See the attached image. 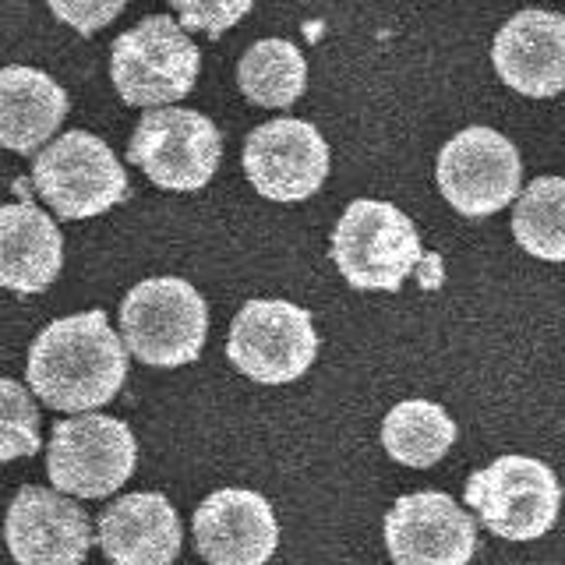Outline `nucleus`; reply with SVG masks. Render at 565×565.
I'll use <instances>...</instances> for the list:
<instances>
[{
	"mask_svg": "<svg viewBox=\"0 0 565 565\" xmlns=\"http://www.w3.org/2000/svg\"><path fill=\"white\" fill-rule=\"evenodd\" d=\"M25 379L50 411H99L128 379V350L106 311L57 318L35 335Z\"/></svg>",
	"mask_w": 565,
	"mask_h": 565,
	"instance_id": "1",
	"label": "nucleus"
},
{
	"mask_svg": "<svg viewBox=\"0 0 565 565\" xmlns=\"http://www.w3.org/2000/svg\"><path fill=\"white\" fill-rule=\"evenodd\" d=\"M124 350L141 364L181 367L199 361L209 335L205 297L188 279L156 276L141 279L120 305Z\"/></svg>",
	"mask_w": 565,
	"mask_h": 565,
	"instance_id": "2",
	"label": "nucleus"
},
{
	"mask_svg": "<svg viewBox=\"0 0 565 565\" xmlns=\"http://www.w3.org/2000/svg\"><path fill=\"white\" fill-rule=\"evenodd\" d=\"M332 262L353 290L396 294L424 262L417 226L393 202H350L332 230Z\"/></svg>",
	"mask_w": 565,
	"mask_h": 565,
	"instance_id": "3",
	"label": "nucleus"
},
{
	"mask_svg": "<svg viewBox=\"0 0 565 565\" xmlns=\"http://www.w3.org/2000/svg\"><path fill=\"white\" fill-rule=\"evenodd\" d=\"M202 71V53L170 14H149L110 46V78L128 106H173Z\"/></svg>",
	"mask_w": 565,
	"mask_h": 565,
	"instance_id": "4",
	"label": "nucleus"
},
{
	"mask_svg": "<svg viewBox=\"0 0 565 565\" xmlns=\"http://www.w3.org/2000/svg\"><path fill=\"white\" fill-rule=\"evenodd\" d=\"M467 505L502 541H537L555 526L562 488L555 470L534 456H499L470 473Z\"/></svg>",
	"mask_w": 565,
	"mask_h": 565,
	"instance_id": "5",
	"label": "nucleus"
},
{
	"mask_svg": "<svg viewBox=\"0 0 565 565\" xmlns=\"http://www.w3.org/2000/svg\"><path fill=\"white\" fill-rule=\"evenodd\" d=\"M32 184L61 220L103 216L128 199V173L99 135L67 131L35 156Z\"/></svg>",
	"mask_w": 565,
	"mask_h": 565,
	"instance_id": "6",
	"label": "nucleus"
},
{
	"mask_svg": "<svg viewBox=\"0 0 565 565\" xmlns=\"http://www.w3.org/2000/svg\"><path fill=\"white\" fill-rule=\"evenodd\" d=\"M138 441L131 428L106 414H78L50 435L46 473L61 494L106 499L135 473Z\"/></svg>",
	"mask_w": 565,
	"mask_h": 565,
	"instance_id": "7",
	"label": "nucleus"
},
{
	"mask_svg": "<svg viewBox=\"0 0 565 565\" xmlns=\"http://www.w3.org/2000/svg\"><path fill=\"white\" fill-rule=\"evenodd\" d=\"M226 353L241 375L262 385H287L315 364L318 332L305 308L258 297L237 311Z\"/></svg>",
	"mask_w": 565,
	"mask_h": 565,
	"instance_id": "8",
	"label": "nucleus"
},
{
	"mask_svg": "<svg viewBox=\"0 0 565 565\" xmlns=\"http://www.w3.org/2000/svg\"><path fill=\"white\" fill-rule=\"evenodd\" d=\"M223 138L220 128L199 110L159 106L138 120L128 159L146 170L156 188L199 191L220 170Z\"/></svg>",
	"mask_w": 565,
	"mask_h": 565,
	"instance_id": "9",
	"label": "nucleus"
},
{
	"mask_svg": "<svg viewBox=\"0 0 565 565\" xmlns=\"http://www.w3.org/2000/svg\"><path fill=\"white\" fill-rule=\"evenodd\" d=\"M435 177L441 199L463 216L481 220L520 199L523 159L502 131L477 124L441 146Z\"/></svg>",
	"mask_w": 565,
	"mask_h": 565,
	"instance_id": "10",
	"label": "nucleus"
},
{
	"mask_svg": "<svg viewBox=\"0 0 565 565\" xmlns=\"http://www.w3.org/2000/svg\"><path fill=\"white\" fill-rule=\"evenodd\" d=\"M244 173L269 202H305L326 184L329 146L308 120L279 117L244 141Z\"/></svg>",
	"mask_w": 565,
	"mask_h": 565,
	"instance_id": "11",
	"label": "nucleus"
},
{
	"mask_svg": "<svg viewBox=\"0 0 565 565\" xmlns=\"http://www.w3.org/2000/svg\"><path fill=\"white\" fill-rule=\"evenodd\" d=\"M385 547L396 565H467L477 523L441 491L403 494L385 512Z\"/></svg>",
	"mask_w": 565,
	"mask_h": 565,
	"instance_id": "12",
	"label": "nucleus"
},
{
	"mask_svg": "<svg viewBox=\"0 0 565 565\" xmlns=\"http://www.w3.org/2000/svg\"><path fill=\"white\" fill-rule=\"evenodd\" d=\"M194 547L209 565H265L279 544L269 499L247 488H220L194 509Z\"/></svg>",
	"mask_w": 565,
	"mask_h": 565,
	"instance_id": "13",
	"label": "nucleus"
},
{
	"mask_svg": "<svg viewBox=\"0 0 565 565\" xmlns=\"http://www.w3.org/2000/svg\"><path fill=\"white\" fill-rule=\"evenodd\" d=\"M4 537L18 565H82L93 547L88 516L50 488H22L14 494Z\"/></svg>",
	"mask_w": 565,
	"mask_h": 565,
	"instance_id": "14",
	"label": "nucleus"
},
{
	"mask_svg": "<svg viewBox=\"0 0 565 565\" xmlns=\"http://www.w3.org/2000/svg\"><path fill=\"white\" fill-rule=\"evenodd\" d=\"M499 78L530 99L565 93V14L526 8L512 14L491 43Z\"/></svg>",
	"mask_w": 565,
	"mask_h": 565,
	"instance_id": "15",
	"label": "nucleus"
},
{
	"mask_svg": "<svg viewBox=\"0 0 565 565\" xmlns=\"http://www.w3.org/2000/svg\"><path fill=\"white\" fill-rule=\"evenodd\" d=\"M99 547L114 565H173L181 552V520L167 494H120L99 516Z\"/></svg>",
	"mask_w": 565,
	"mask_h": 565,
	"instance_id": "16",
	"label": "nucleus"
},
{
	"mask_svg": "<svg viewBox=\"0 0 565 565\" xmlns=\"http://www.w3.org/2000/svg\"><path fill=\"white\" fill-rule=\"evenodd\" d=\"M64 265V237L32 202L0 205V287L43 294Z\"/></svg>",
	"mask_w": 565,
	"mask_h": 565,
	"instance_id": "17",
	"label": "nucleus"
},
{
	"mask_svg": "<svg viewBox=\"0 0 565 565\" xmlns=\"http://www.w3.org/2000/svg\"><path fill=\"white\" fill-rule=\"evenodd\" d=\"M67 117V93L40 67H0V149L40 152Z\"/></svg>",
	"mask_w": 565,
	"mask_h": 565,
	"instance_id": "18",
	"label": "nucleus"
},
{
	"mask_svg": "<svg viewBox=\"0 0 565 565\" xmlns=\"http://www.w3.org/2000/svg\"><path fill=\"white\" fill-rule=\"evenodd\" d=\"M456 441V420L431 399L396 403L382 420V446L403 467L428 470Z\"/></svg>",
	"mask_w": 565,
	"mask_h": 565,
	"instance_id": "19",
	"label": "nucleus"
},
{
	"mask_svg": "<svg viewBox=\"0 0 565 565\" xmlns=\"http://www.w3.org/2000/svg\"><path fill=\"white\" fill-rule=\"evenodd\" d=\"M237 85L255 106L287 110L308 88V61L290 40H258L237 64Z\"/></svg>",
	"mask_w": 565,
	"mask_h": 565,
	"instance_id": "20",
	"label": "nucleus"
},
{
	"mask_svg": "<svg viewBox=\"0 0 565 565\" xmlns=\"http://www.w3.org/2000/svg\"><path fill=\"white\" fill-rule=\"evenodd\" d=\"M512 234L526 255L565 262V177H537L512 209Z\"/></svg>",
	"mask_w": 565,
	"mask_h": 565,
	"instance_id": "21",
	"label": "nucleus"
},
{
	"mask_svg": "<svg viewBox=\"0 0 565 565\" xmlns=\"http://www.w3.org/2000/svg\"><path fill=\"white\" fill-rule=\"evenodd\" d=\"M40 449V406L22 382L0 379V463Z\"/></svg>",
	"mask_w": 565,
	"mask_h": 565,
	"instance_id": "22",
	"label": "nucleus"
},
{
	"mask_svg": "<svg viewBox=\"0 0 565 565\" xmlns=\"http://www.w3.org/2000/svg\"><path fill=\"white\" fill-rule=\"evenodd\" d=\"M181 29H202L212 40H220L226 29H234L241 18L255 8V0H170Z\"/></svg>",
	"mask_w": 565,
	"mask_h": 565,
	"instance_id": "23",
	"label": "nucleus"
},
{
	"mask_svg": "<svg viewBox=\"0 0 565 565\" xmlns=\"http://www.w3.org/2000/svg\"><path fill=\"white\" fill-rule=\"evenodd\" d=\"M46 4L64 25H71L82 35H93L110 25L128 0H46Z\"/></svg>",
	"mask_w": 565,
	"mask_h": 565,
	"instance_id": "24",
	"label": "nucleus"
}]
</instances>
